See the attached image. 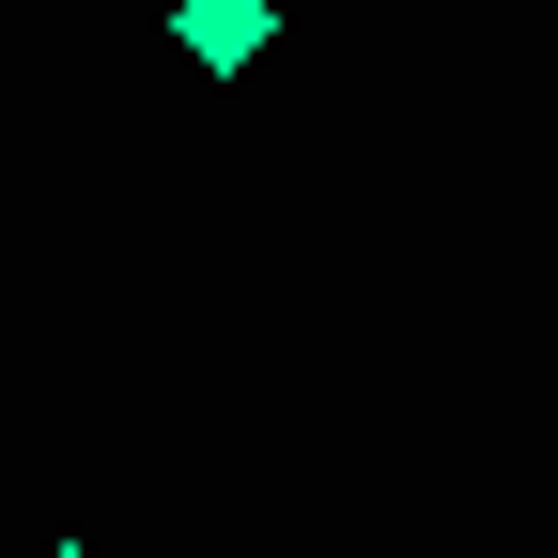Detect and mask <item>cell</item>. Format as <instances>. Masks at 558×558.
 I'll return each mask as SVG.
<instances>
[{
  "instance_id": "1",
  "label": "cell",
  "mask_w": 558,
  "mask_h": 558,
  "mask_svg": "<svg viewBox=\"0 0 558 558\" xmlns=\"http://www.w3.org/2000/svg\"><path fill=\"white\" fill-rule=\"evenodd\" d=\"M171 47L218 62V78H248V62L279 47V0H171Z\"/></svg>"
},
{
  "instance_id": "2",
  "label": "cell",
  "mask_w": 558,
  "mask_h": 558,
  "mask_svg": "<svg viewBox=\"0 0 558 558\" xmlns=\"http://www.w3.org/2000/svg\"><path fill=\"white\" fill-rule=\"evenodd\" d=\"M47 558H94V543H47Z\"/></svg>"
}]
</instances>
